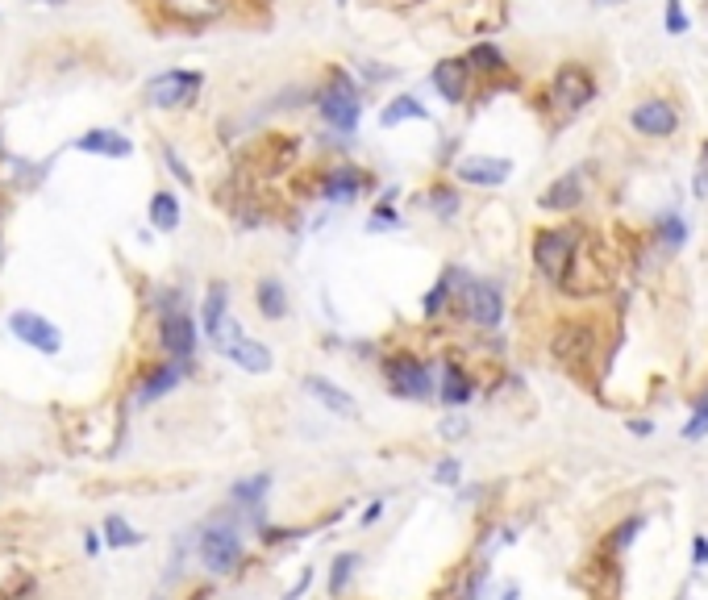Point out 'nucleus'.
Wrapping results in <instances>:
<instances>
[{"instance_id": "f257e3e1", "label": "nucleus", "mask_w": 708, "mask_h": 600, "mask_svg": "<svg viewBox=\"0 0 708 600\" xmlns=\"http://www.w3.org/2000/svg\"><path fill=\"white\" fill-rule=\"evenodd\" d=\"M596 97H601V79H596V71H592L583 59H567V63L554 67V76L546 79V88L538 92V108H541V117L559 129V126H567V121L580 117L583 108H592V100Z\"/></svg>"}, {"instance_id": "f03ea898", "label": "nucleus", "mask_w": 708, "mask_h": 600, "mask_svg": "<svg viewBox=\"0 0 708 600\" xmlns=\"http://www.w3.org/2000/svg\"><path fill=\"white\" fill-rule=\"evenodd\" d=\"M625 129H630V138L646 142V147H667L683 134V105H679L671 92H659V88H646L625 105Z\"/></svg>"}, {"instance_id": "7ed1b4c3", "label": "nucleus", "mask_w": 708, "mask_h": 600, "mask_svg": "<svg viewBox=\"0 0 708 600\" xmlns=\"http://www.w3.org/2000/svg\"><path fill=\"white\" fill-rule=\"evenodd\" d=\"M313 108L334 134H354L359 121H363V92L350 79V71H342V67L325 71L321 88L313 92Z\"/></svg>"}, {"instance_id": "20e7f679", "label": "nucleus", "mask_w": 708, "mask_h": 600, "mask_svg": "<svg viewBox=\"0 0 708 600\" xmlns=\"http://www.w3.org/2000/svg\"><path fill=\"white\" fill-rule=\"evenodd\" d=\"M533 267L538 276L554 288H567L571 271H575V259H580V234L571 226H541L533 229Z\"/></svg>"}, {"instance_id": "39448f33", "label": "nucleus", "mask_w": 708, "mask_h": 600, "mask_svg": "<svg viewBox=\"0 0 708 600\" xmlns=\"http://www.w3.org/2000/svg\"><path fill=\"white\" fill-rule=\"evenodd\" d=\"M200 92H205V71H192V67H167L147 79L150 108H187L197 105Z\"/></svg>"}, {"instance_id": "423d86ee", "label": "nucleus", "mask_w": 708, "mask_h": 600, "mask_svg": "<svg viewBox=\"0 0 708 600\" xmlns=\"http://www.w3.org/2000/svg\"><path fill=\"white\" fill-rule=\"evenodd\" d=\"M213 346L226 354L229 363H238L242 371H250V375L271 371V363H276V359H271V351H267L263 342H255V338H247V330H242L234 317L221 325V334L213 338Z\"/></svg>"}, {"instance_id": "0eeeda50", "label": "nucleus", "mask_w": 708, "mask_h": 600, "mask_svg": "<svg viewBox=\"0 0 708 600\" xmlns=\"http://www.w3.org/2000/svg\"><path fill=\"white\" fill-rule=\"evenodd\" d=\"M371 184L375 179L367 176L359 163H329V168H321V176H317V197H321L325 205H350V200H359Z\"/></svg>"}, {"instance_id": "6e6552de", "label": "nucleus", "mask_w": 708, "mask_h": 600, "mask_svg": "<svg viewBox=\"0 0 708 600\" xmlns=\"http://www.w3.org/2000/svg\"><path fill=\"white\" fill-rule=\"evenodd\" d=\"M512 158H501V155H480V150H471V155H459L450 163L454 179L467 188H501L512 179Z\"/></svg>"}, {"instance_id": "1a4fd4ad", "label": "nucleus", "mask_w": 708, "mask_h": 600, "mask_svg": "<svg viewBox=\"0 0 708 600\" xmlns=\"http://www.w3.org/2000/svg\"><path fill=\"white\" fill-rule=\"evenodd\" d=\"M459 300H462V317H467L471 325H483V330L501 325V317H504V292L492 284V280H471V276H467Z\"/></svg>"}, {"instance_id": "9d476101", "label": "nucleus", "mask_w": 708, "mask_h": 600, "mask_svg": "<svg viewBox=\"0 0 708 600\" xmlns=\"http://www.w3.org/2000/svg\"><path fill=\"white\" fill-rule=\"evenodd\" d=\"M384 380L396 396H404V401H425V396L433 392V375L417 354H392L384 363Z\"/></svg>"}, {"instance_id": "9b49d317", "label": "nucleus", "mask_w": 708, "mask_h": 600, "mask_svg": "<svg viewBox=\"0 0 708 600\" xmlns=\"http://www.w3.org/2000/svg\"><path fill=\"white\" fill-rule=\"evenodd\" d=\"M583 200H588V179H583V168L562 171V176H554L551 184L538 192V208H546V213H575Z\"/></svg>"}, {"instance_id": "f8f14e48", "label": "nucleus", "mask_w": 708, "mask_h": 600, "mask_svg": "<svg viewBox=\"0 0 708 600\" xmlns=\"http://www.w3.org/2000/svg\"><path fill=\"white\" fill-rule=\"evenodd\" d=\"M9 330H13V338H21V342L34 346L38 354H59L63 351L59 325L46 321V317H38V313H30V309H17V313H9Z\"/></svg>"}, {"instance_id": "ddd939ff", "label": "nucleus", "mask_w": 708, "mask_h": 600, "mask_svg": "<svg viewBox=\"0 0 708 600\" xmlns=\"http://www.w3.org/2000/svg\"><path fill=\"white\" fill-rule=\"evenodd\" d=\"M158 342H163V351L171 354V359H179V363H187L192 354H197V321L184 313V309H163V321H158Z\"/></svg>"}, {"instance_id": "4468645a", "label": "nucleus", "mask_w": 708, "mask_h": 600, "mask_svg": "<svg viewBox=\"0 0 708 600\" xmlns=\"http://www.w3.org/2000/svg\"><path fill=\"white\" fill-rule=\"evenodd\" d=\"M200 559H205L208 571L229 575L238 567V559H242V538L234 530H226V525H213V530L200 534Z\"/></svg>"}, {"instance_id": "2eb2a0df", "label": "nucleus", "mask_w": 708, "mask_h": 600, "mask_svg": "<svg viewBox=\"0 0 708 600\" xmlns=\"http://www.w3.org/2000/svg\"><path fill=\"white\" fill-rule=\"evenodd\" d=\"M430 84L438 88V97L446 100V105H467V97H471V67H467V59H438L430 71Z\"/></svg>"}, {"instance_id": "dca6fc26", "label": "nucleus", "mask_w": 708, "mask_h": 600, "mask_svg": "<svg viewBox=\"0 0 708 600\" xmlns=\"http://www.w3.org/2000/svg\"><path fill=\"white\" fill-rule=\"evenodd\" d=\"M158 9L167 13V21H176V25L197 30V25H213L217 17H226L229 0H158Z\"/></svg>"}, {"instance_id": "f3484780", "label": "nucleus", "mask_w": 708, "mask_h": 600, "mask_svg": "<svg viewBox=\"0 0 708 600\" xmlns=\"http://www.w3.org/2000/svg\"><path fill=\"white\" fill-rule=\"evenodd\" d=\"M462 59H467V67H471L475 79H501V76H509V55H504L496 42H471Z\"/></svg>"}, {"instance_id": "a211bd4d", "label": "nucleus", "mask_w": 708, "mask_h": 600, "mask_svg": "<svg viewBox=\"0 0 708 600\" xmlns=\"http://www.w3.org/2000/svg\"><path fill=\"white\" fill-rule=\"evenodd\" d=\"M76 150L84 155H105V158H129L134 155V142L121 134V129H88L76 138Z\"/></svg>"}, {"instance_id": "6ab92c4d", "label": "nucleus", "mask_w": 708, "mask_h": 600, "mask_svg": "<svg viewBox=\"0 0 708 600\" xmlns=\"http://www.w3.org/2000/svg\"><path fill=\"white\" fill-rule=\"evenodd\" d=\"M471 396H475L471 375L462 371L459 363H446L442 380H438V401H442L446 409H462V404H471Z\"/></svg>"}, {"instance_id": "aec40b11", "label": "nucleus", "mask_w": 708, "mask_h": 600, "mask_svg": "<svg viewBox=\"0 0 708 600\" xmlns=\"http://www.w3.org/2000/svg\"><path fill=\"white\" fill-rule=\"evenodd\" d=\"M255 305L267 321H284L288 317V288L279 276H263L255 284Z\"/></svg>"}, {"instance_id": "412c9836", "label": "nucleus", "mask_w": 708, "mask_h": 600, "mask_svg": "<svg viewBox=\"0 0 708 600\" xmlns=\"http://www.w3.org/2000/svg\"><path fill=\"white\" fill-rule=\"evenodd\" d=\"M404 121H430V108H425L413 92H400V97H392L379 108V126L384 129H396V126H404Z\"/></svg>"}, {"instance_id": "4be33fe9", "label": "nucleus", "mask_w": 708, "mask_h": 600, "mask_svg": "<svg viewBox=\"0 0 708 600\" xmlns=\"http://www.w3.org/2000/svg\"><path fill=\"white\" fill-rule=\"evenodd\" d=\"M184 371L187 367L179 363V359H171V363H158L155 371L147 375V384H142V392H138V404H150V401H158V396H167L171 388L184 380Z\"/></svg>"}, {"instance_id": "5701e85b", "label": "nucleus", "mask_w": 708, "mask_h": 600, "mask_svg": "<svg viewBox=\"0 0 708 600\" xmlns=\"http://www.w3.org/2000/svg\"><path fill=\"white\" fill-rule=\"evenodd\" d=\"M305 388L317 396V401L329 409V413H342V417H354V396L346 392V388L329 384L325 375H305Z\"/></svg>"}, {"instance_id": "b1692460", "label": "nucleus", "mask_w": 708, "mask_h": 600, "mask_svg": "<svg viewBox=\"0 0 708 600\" xmlns=\"http://www.w3.org/2000/svg\"><path fill=\"white\" fill-rule=\"evenodd\" d=\"M147 213H150V226H155V229H163V234H176L184 208H179V197L171 192V188H158L155 197H150Z\"/></svg>"}, {"instance_id": "393cba45", "label": "nucleus", "mask_w": 708, "mask_h": 600, "mask_svg": "<svg viewBox=\"0 0 708 600\" xmlns=\"http://www.w3.org/2000/svg\"><path fill=\"white\" fill-rule=\"evenodd\" d=\"M226 321H229V288L221 284V280H213L205 292V334L217 338Z\"/></svg>"}, {"instance_id": "a878e982", "label": "nucleus", "mask_w": 708, "mask_h": 600, "mask_svg": "<svg viewBox=\"0 0 708 600\" xmlns=\"http://www.w3.org/2000/svg\"><path fill=\"white\" fill-rule=\"evenodd\" d=\"M425 208H430L438 221H450V217H459V208H462V192L454 184H446V179H438V184L425 192Z\"/></svg>"}, {"instance_id": "bb28decb", "label": "nucleus", "mask_w": 708, "mask_h": 600, "mask_svg": "<svg viewBox=\"0 0 708 600\" xmlns=\"http://www.w3.org/2000/svg\"><path fill=\"white\" fill-rule=\"evenodd\" d=\"M683 238H688V226H683V217L679 213H667L659 221V242H662V250H671L675 255L679 247H683Z\"/></svg>"}, {"instance_id": "cd10ccee", "label": "nucleus", "mask_w": 708, "mask_h": 600, "mask_svg": "<svg viewBox=\"0 0 708 600\" xmlns=\"http://www.w3.org/2000/svg\"><path fill=\"white\" fill-rule=\"evenodd\" d=\"M354 567H359V554H354V551L338 554V559H334V571H329V596H342L346 584H350V575H354Z\"/></svg>"}, {"instance_id": "c85d7f7f", "label": "nucleus", "mask_w": 708, "mask_h": 600, "mask_svg": "<svg viewBox=\"0 0 708 600\" xmlns=\"http://www.w3.org/2000/svg\"><path fill=\"white\" fill-rule=\"evenodd\" d=\"M267 488H271V475H267V472L263 475H250V480H238L234 483V501L238 504H258Z\"/></svg>"}, {"instance_id": "c756f323", "label": "nucleus", "mask_w": 708, "mask_h": 600, "mask_svg": "<svg viewBox=\"0 0 708 600\" xmlns=\"http://www.w3.org/2000/svg\"><path fill=\"white\" fill-rule=\"evenodd\" d=\"M662 25H667L671 38H683V34L692 30V17H688V9H683V0H667V5H662Z\"/></svg>"}, {"instance_id": "7c9ffc66", "label": "nucleus", "mask_w": 708, "mask_h": 600, "mask_svg": "<svg viewBox=\"0 0 708 600\" xmlns=\"http://www.w3.org/2000/svg\"><path fill=\"white\" fill-rule=\"evenodd\" d=\"M105 538H108V546H138L142 534L134 530L126 517H108V522H105Z\"/></svg>"}, {"instance_id": "2f4dec72", "label": "nucleus", "mask_w": 708, "mask_h": 600, "mask_svg": "<svg viewBox=\"0 0 708 600\" xmlns=\"http://www.w3.org/2000/svg\"><path fill=\"white\" fill-rule=\"evenodd\" d=\"M700 438H708V401H696V413L683 425V442H700Z\"/></svg>"}, {"instance_id": "473e14b6", "label": "nucleus", "mask_w": 708, "mask_h": 600, "mask_svg": "<svg viewBox=\"0 0 708 600\" xmlns=\"http://www.w3.org/2000/svg\"><path fill=\"white\" fill-rule=\"evenodd\" d=\"M459 475H462L459 459H438V467H433V480L438 483H459Z\"/></svg>"}, {"instance_id": "72a5a7b5", "label": "nucleus", "mask_w": 708, "mask_h": 600, "mask_svg": "<svg viewBox=\"0 0 708 600\" xmlns=\"http://www.w3.org/2000/svg\"><path fill=\"white\" fill-rule=\"evenodd\" d=\"M163 158H167V168L176 171V179H179V184H187V188H192V171L184 168V158H179V155H176V150H171V147H163Z\"/></svg>"}, {"instance_id": "f704fd0d", "label": "nucleus", "mask_w": 708, "mask_h": 600, "mask_svg": "<svg viewBox=\"0 0 708 600\" xmlns=\"http://www.w3.org/2000/svg\"><path fill=\"white\" fill-rule=\"evenodd\" d=\"M642 525H646V522H642V517H633V522H625V525H621V530H617V538H612V546H630V542H633V534H642Z\"/></svg>"}, {"instance_id": "c9c22d12", "label": "nucleus", "mask_w": 708, "mask_h": 600, "mask_svg": "<svg viewBox=\"0 0 708 600\" xmlns=\"http://www.w3.org/2000/svg\"><path fill=\"white\" fill-rule=\"evenodd\" d=\"M308 584H313V567H305V575H300V580H296L292 588L284 592V600H300V596H305V592H308Z\"/></svg>"}, {"instance_id": "e433bc0d", "label": "nucleus", "mask_w": 708, "mask_h": 600, "mask_svg": "<svg viewBox=\"0 0 708 600\" xmlns=\"http://www.w3.org/2000/svg\"><path fill=\"white\" fill-rule=\"evenodd\" d=\"M462 433H467V422H462V417H450V422H442V438H462Z\"/></svg>"}, {"instance_id": "4c0bfd02", "label": "nucleus", "mask_w": 708, "mask_h": 600, "mask_svg": "<svg viewBox=\"0 0 708 600\" xmlns=\"http://www.w3.org/2000/svg\"><path fill=\"white\" fill-rule=\"evenodd\" d=\"M692 554H696V563H708V538H704V534H696V542H692Z\"/></svg>"}, {"instance_id": "58836bf2", "label": "nucleus", "mask_w": 708, "mask_h": 600, "mask_svg": "<svg viewBox=\"0 0 708 600\" xmlns=\"http://www.w3.org/2000/svg\"><path fill=\"white\" fill-rule=\"evenodd\" d=\"M379 513H384V504H379V501H375V504H367V509H363V525L379 522Z\"/></svg>"}, {"instance_id": "ea45409f", "label": "nucleus", "mask_w": 708, "mask_h": 600, "mask_svg": "<svg viewBox=\"0 0 708 600\" xmlns=\"http://www.w3.org/2000/svg\"><path fill=\"white\" fill-rule=\"evenodd\" d=\"M630 430H633V433H638V438H646V433H650V430H654V425H650V422H646V417H642V422H630Z\"/></svg>"}, {"instance_id": "a19ab883", "label": "nucleus", "mask_w": 708, "mask_h": 600, "mask_svg": "<svg viewBox=\"0 0 708 600\" xmlns=\"http://www.w3.org/2000/svg\"><path fill=\"white\" fill-rule=\"evenodd\" d=\"M84 546H88V554H96L100 551V538H96V534H88V538H84Z\"/></svg>"}, {"instance_id": "79ce46f5", "label": "nucleus", "mask_w": 708, "mask_h": 600, "mask_svg": "<svg viewBox=\"0 0 708 600\" xmlns=\"http://www.w3.org/2000/svg\"><path fill=\"white\" fill-rule=\"evenodd\" d=\"M596 9H617V5H625V0H592Z\"/></svg>"}, {"instance_id": "37998d69", "label": "nucleus", "mask_w": 708, "mask_h": 600, "mask_svg": "<svg viewBox=\"0 0 708 600\" xmlns=\"http://www.w3.org/2000/svg\"><path fill=\"white\" fill-rule=\"evenodd\" d=\"M504 600H517V588H509V596H504Z\"/></svg>"}]
</instances>
